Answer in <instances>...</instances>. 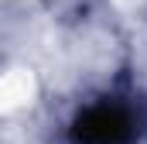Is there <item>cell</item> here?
Returning a JSON list of instances; mask_svg holds the SVG:
<instances>
[{"instance_id":"1","label":"cell","mask_w":147,"mask_h":144,"mask_svg":"<svg viewBox=\"0 0 147 144\" xmlns=\"http://www.w3.org/2000/svg\"><path fill=\"white\" fill-rule=\"evenodd\" d=\"M134 134V124L123 110L116 107H96L89 110L79 127H75V137L79 144H123L127 137Z\"/></svg>"}]
</instances>
